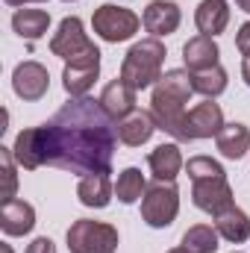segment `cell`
<instances>
[{"label": "cell", "mask_w": 250, "mask_h": 253, "mask_svg": "<svg viewBox=\"0 0 250 253\" xmlns=\"http://www.w3.org/2000/svg\"><path fill=\"white\" fill-rule=\"evenodd\" d=\"M177 212H180V191H177L174 183L156 180L153 186H147L144 197H141V218H144V224H150L156 230L171 227Z\"/></svg>", "instance_id": "obj_5"}, {"label": "cell", "mask_w": 250, "mask_h": 253, "mask_svg": "<svg viewBox=\"0 0 250 253\" xmlns=\"http://www.w3.org/2000/svg\"><path fill=\"white\" fill-rule=\"evenodd\" d=\"M236 6H239L242 12H248V15H250V0H236Z\"/></svg>", "instance_id": "obj_33"}, {"label": "cell", "mask_w": 250, "mask_h": 253, "mask_svg": "<svg viewBox=\"0 0 250 253\" xmlns=\"http://www.w3.org/2000/svg\"><path fill=\"white\" fill-rule=\"evenodd\" d=\"M191 85H194L197 94H203V97L212 100V97H218L227 88V71L221 65L206 68V71H197V74H191Z\"/></svg>", "instance_id": "obj_25"}, {"label": "cell", "mask_w": 250, "mask_h": 253, "mask_svg": "<svg viewBox=\"0 0 250 253\" xmlns=\"http://www.w3.org/2000/svg\"><path fill=\"white\" fill-rule=\"evenodd\" d=\"M97 77H100V50L94 47L91 53H85V56H80V59L65 62L62 85H65V91H68L71 97H85Z\"/></svg>", "instance_id": "obj_8"}, {"label": "cell", "mask_w": 250, "mask_h": 253, "mask_svg": "<svg viewBox=\"0 0 250 253\" xmlns=\"http://www.w3.org/2000/svg\"><path fill=\"white\" fill-rule=\"evenodd\" d=\"M168 253H186V251L183 248H174V251H168Z\"/></svg>", "instance_id": "obj_35"}, {"label": "cell", "mask_w": 250, "mask_h": 253, "mask_svg": "<svg viewBox=\"0 0 250 253\" xmlns=\"http://www.w3.org/2000/svg\"><path fill=\"white\" fill-rule=\"evenodd\" d=\"M9 6H24V3H44V0H6Z\"/></svg>", "instance_id": "obj_32"}, {"label": "cell", "mask_w": 250, "mask_h": 253, "mask_svg": "<svg viewBox=\"0 0 250 253\" xmlns=\"http://www.w3.org/2000/svg\"><path fill=\"white\" fill-rule=\"evenodd\" d=\"M91 24H94V33H97L103 42L118 44V42H126V39H132V36L138 33V24H141V21H138L135 12H129L124 6L103 3L100 9H94Z\"/></svg>", "instance_id": "obj_6"}, {"label": "cell", "mask_w": 250, "mask_h": 253, "mask_svg": "<svg viewBox=\"0 0 250 253\" xmlns=\"http://www.w3.org/2000/svg\"><path fill=\"white\" fill-rule=\"evenodd\" d=\"M218 56H221V50H218V44H215L212 36H194V39H188L186 47H183V59H186V68L191 74L215 68Z\"/></svg>", "instance_id": "obj_17"}, {"label": "cell", "mask_w": 250, "mask_h": 253, "mask_svg": "<svg viewBox=\"0 0 250 253\" xmlns=\"http://www.w3.org/2000/svg\"><path fill=\"white\" fill-rule=\"evenodd\" d=\"M77 197L83 206L88 209H103L109 206L112 200V183H109V174H85L77 186Z\"/></svg>", "instance_id": "obj_19"}, {"label": "cell", "mask_w": 250, "mask_h": 253, "mask_svg": "<svg viewBox=\"0 0 250 253\" xmlns=\"http://www.w3.org/2000/svg\"><path fill=\"white\" fill-rule=\"evenodd\" d=\"M162 62H165V44L159 39H141L129 47L121 65V80L132 85L135 91L150 88L153 83L162 80Z\"/></svg>", "instance_id": "obj_3"}, {"label": "cell", "mask_w": 250, "mask_h": 253, "mask_svg": "<svg viewBox=\"0 0 250 253\" xmlns=\"http://www.w3.org/2000/svg\"><path fill=\"white\" fill-rule=\"evenodd\" d=\"M186 174L191 180H206V177H227L224 168L212 156H191L186 162Z\"/></svg>", "instance_id": "obj_28"}, {"label": "cell", "mask_w": 250, "mask_h": 253, "mask_svg": "<svg viewBox=\"0 0 250 253\" xmlns=\"http://www.w3.org/2000/svg\"><path fill=\"white\" fill-rule=\"evenodd\" d=\"M141 24H144V30H147L153 39L171 36V33H177V27H180V6H177L174 0H153V3H147Z\"/></svg>", "instance_id": "obj_12"}, {"label": "cell", "mask_w": 250, "mask_h": 253, "mask_svg": "<svg viewBox=\"0 0 250 253\" xmlns=\"http://www.w3.org/2000/svg\"><path fill=\"white\" fill-rule=\"evenodd\" d=\"M50 27V15L44 9H18L12 15V30L21 36V39H42Z\"/></svg>", "instance_id": "obj_23"}, {"label": "cell", "mask_w": 250, "mask_h": 253, "mask_svg": "<svg viewBox=\"0 0 250 253\" xmlns=\"http://www.w3.org/2000/svg\"><path fill=\"white\" fill-rule=\"evenodd\" d=\"M0 168H3V189H0V200H15L18 191V174H15V153L12 147H0Z\"/></svg>", "instance_id": "obj_27"}, {"label": "cell", "mask_w": 250, "mask_h": 253, "mask_svg": "<svg viewBox=\"0 0 250 253\" xmlns=\"http://www.w3.org/2000/svg\"><path fill=\"white\" fill-rule=\"evenodd\" d=\"M65 3H71V0H65Z\"/></svg>", "instance_id": "obj_36"}, {"label": "cell", "mask_w": 250, "mask_h": 253, "mask_svg": "<svg viewBox=\"0 0 250 253\" xmlns=\"http://www.w3.org/2000/svg\"><path fill=\"white\" fill-rule=\"evenodd\" d=\"M242 77H245V83L250 85V56H245V62H242Z\"/></svg>", "instance_id": "obj_31"}, {"label": "cell", "mask_w": 250, "mask_h": 253, "mask_svg": "<svg viewBox=\"0 0 250 253\" xmlns=\"http://www.w3.org/2000/svg\"><path fill=\"white\" fill-rule=\"evenodd\" d=\"M36 227V209L27 200H6L0 206V230L6 236H27Z\"/></svg>", "instance_id": "obj_14"}, {"label": "cell", "mask_w": 250, "mask_h": 253, "mask_svg": "<svg viewBox=\"0 0 250 253\" xmlns=\"http://www.w3.org/2000/svg\"><path fill=\"white\" fill-rule=\"evenodd\" d=\"M27 253H56V245H53L47 236H39V239L27 248Z\"/></svg>", "instance_id": "obj_30"}, {"label": "cell", "mask_w": 250, "mask_h": 253, "mask_svg": "<svg viewBox=\"0 0 250 253\" xmlns=\"http://www.w3.org/2000/svg\"><path fill=\"white\" fill-rule=\"evenodd\" d=\"M191 200L197 209L218 215L224 209L233 206V189L227 183V177H206V180H191Z\"/></svg>", "instance_id": "obj_9"}, {"label": "cell", "mask_w": 250, "mask_h": 253, "mask_svg": "<svg viewBox=\"0 0 250 253\" xmlns=\"http://www.w3.org/2000/svg\"><path fill=\"white\" fill-rule=\"evenodd\" d=\"M215 138H218V150L227 159H242L250 150V129L245 124H239V121L236 124H224Z\"/></svg>", "instance_id": "obj_22"}, {"label": "cell", "mask_w": 250, "mask_h": 253, "mask_svg": "<svg viewBox=\"0 0 250 253\" xmlns=\"http://www.w3.org/2000/svg\"><path fill=\"white\" fill-rule=\"evenodd\" d=\"M236 47L242 50V56H250V21L248 24H242L239 36H236Z\"/></svg>", "instance_id": "obj_29"}, {"label": "cell", "mask_w": 250, "mask_h": 253, "mask_svg": "<svg viewBox=\"0 0 250 253\" xmlns=\"http://www.w3.org/2000/svg\"><path fill=\"white\" fill-rule=\"evenodd\" d=\"M147 165H150V171H153L156 180H162V183H174L177 174H180V168H183V153H180L177 144H159V147L150 153Z\"/></svg>", "instance_id": "obj_21"}, {"label": "cell", "mask_w": 250, "mask_h": 253, "mask_svg": "<svg viewBox=\"0 0 250 253\" xmlns=\"http://www.w3.org/2000/svg\"><path fill=\"white\" fill-rule=\"evenodd\" d=\"M50 50H53V56L71 62V59H80V56L91 53L94 42H88L80 18H65L62 24H59V30H56V36L50 39Z\"/></svg>", "instance_id": "obj_7"}, {"label": "cell", "mask_w": 250, "mask_h": 253, "mask_svg": "<svg viewBox=\"0 0 250 253\" xmlns=\"http://www.w3.org/2000/svg\"><path fill=\"white\" fill-rule=\"evenodd\" d=\"M44 135V165L71 174H112V153L118 144V126L100 106V100L77 97L65 103Z\"/></svg>", "instance_id": "obj_1"}, {"label": "cell", "mask_w": 250, "mask_h": 253, "mask_svg": "<svg viewBox=\"0 0 250 253\" xmlns=\"http://www.w3.org/2000/svg\"><path fill=\"white\" fill-rule=\"evenodd\" d=\"M100 106L106 109V115H109L112 121H121L129 112H135V88L126 85L124 80L109 83V85L103 88V94H100Z\"/></svg>", "instance_id": "obj_15"}, {"label": "cell", "mask_w": 250, "mask_h": 253, "mask_svg": "<svg viewBox=\"0 0 250 253\" xmlns=\"http://www.w3.org/2000/svg\"><path fill=\"white\" fill-rule=\"evenodd\" d=\"M194 24H197V30H200V36H218V33H224L227 30V24H230V9H227V3L224 0H200V6H197V12H194Z\"/></svg>", "instance_id": "obj_18"}, {"label": "cell", "mask_w": 250, "mask_h": 253, "mask_svg": "<svg viewBox=\"0 0 250 253\" xmlns=\"http://www.w3.org/2000/svg\"><path fill=\"white\" fill-rule=\"evenodd\" d=\"M68 251L71 253H115L118 251V230L103 221L80 218L68 230Z\"/></svg>", "instance_id": "obj_4"}, {"label": "cell", "mask_w": 250, "mask_h": 253, "mask_svg": "<svg viewBox=\"0 0 250 253\" xmlns=\"http://www.w3.org/2000/svg\"><path fill=\"white\" fill-rule=\"evenodd\" d=\"M15 162L27 171H36L44 165V135H42V126H30V129H21L18 138H15Z\"/></svg>", "instance_id": "obj_13"}, {"label": "cell", "mask_w": 250, "mask_h": 253, "mask_svg": "<svg viewBox=\"0 0 250 253\" xmlns=\"http://www.w3.org/2000/svg\"><path fill=\"white\" fill-rule=\"evenodd\" d=\"M194 94V85H191V74L188 71H168L162 74V80L156 83L153 88V97H150V115L156 126L168 135H174L177 141H188L186 132V103L188 97Z\"/></svg>", "instance_id": "obj_2"}, {"label": "cell", "mask_w": 250, "mask_h": 253, "mask_svg": "<svg viewBox=\"0 0 250 253\" xmlns=\"http://www.w3.org/2000/svg\"><path fill=\"white\" fill-rule=\"evenodd\" d=\"M0 251H3V253H12V248H9V245H0Z\"/></svg>", "instance_id": "obj_34"}, {"label": "cell", "mask_w": 250, "mask_h": 253, "mask_svg": "<svg viewBox=\"0 0 250 253\" xmlns=\"http://www.w3.org/2000/svg\"><path fill=\"white\" fill-rule=\"evenodd\" d=\"M12 88L21 100H42L50 88V74L42 62H21L12 74Z\"/></svg>", "instance_id": "obj_10"}, {"label": "cell", "mask_w": 250, "mask_h": 253, "mask_svg": "<svg viewBox=\"0 0 250 253\" xmlns=\"http://www.w3.org/2000/svg\"><path fill=\"white\" fill-rule=\"evenodd\" d=\"M180 248L186 253H215L218 251V230H212V227H206V224L188 227Z\"/></svg>", "instance_id": "obj_24"}, {"label": "cell", "mask_w": 250, "mask_h": 253, "mask_svg": "<svg viewBox=\"0 0 250 253\" xmlns=\"http://www.w3.org/2000/svg\"><path fill=\"white\" fill-rule=\"evenodd\" d=\"M144 191H147V183H144V177H141L138 168L121 171V177H118V183H115V194H118L121 203H135Z\"/></svg>", "instance_id": "obj_26"}, {"label": "cell", "mask_w": 250, "mask_h": 253, "mask_svg": "<svg viewBox=\"0 0 250 253\" xmlns=\"http://www.w3.org/2000/svg\"><path fill=\"white\" fill-rule=\"evenodd\" d=\"M215 230H218L221 239H227L233 245H242V242L250 239V218L233 203L230 209H224V212L215 215Z\"/></svg>", "instance_id": "obj_20"}, {"label": "cell", "mask_w": 250, "mask_h": 253, "mask_svg": "<svg viewBox=\"0 0 250 253\" xmlns=\"http://www.w3.org/2000/svg\"><path fill=\"white\" fill-rule=\"evenodd\" d=\"M159 126L153 121V115L150 112H144V109H135V112H129L126 118L118 121V138L129 144V147H141L144 141H150V135L156 132Z\"/></svg>", "instance_id": "obj_16"}, {"label": "cell", "mask_w": 250, "mask_h": 253, "mask_svg": "<svg viewBox=\"0 0 250 253\" xmlns=\"http://www.w3.org/2000/svg\"><path fill=\"white\" fill-rule=\"evenodd\" d=\"M221 126H224V112L209 97L203 103H197L194 109H188V115H186L188 141H194V138H212V135L221 132Z\"/></svg>", "instance_id": "obj_11"}]
</instances>
